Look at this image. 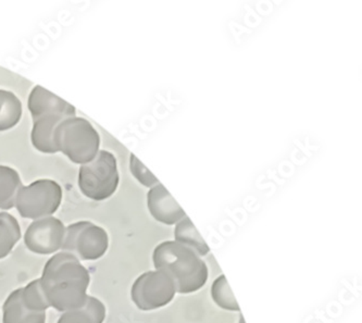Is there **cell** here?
Returning <instances> with one entry per match:
<instances>
[{"label":"cell","instance_id":"obj_1","mask_svg":"<svg viewBox=\"0 0 362 323\" xmlns=\"http://www.w3.org/2000/svg\"><path fill=\"white\" fill-rule=\"evenodd\" d=\"M90 282L88 270L78 258L64 252L48 260L40 278V290L48 306L62 312L84 305Z\"/></svg>","mask_w":362,"mask_h":323},{"label":"cell","instance_id":"obj_2","mask_svg":"<svg viewBox=\"0 0 362 323\" xmlns=\"http://www.w3.org/2000/svg\"><path fill=\"white\" fill-rule=\"evenodd\" d=\"M153 264L175 283L181 294L197 292L208 280V266L191 248L175 241L159 244L153 250Z\"/></svg>","mask_w":362,"mask_h":323},{"label":"cell","instance_id":"obj_3","mask_svg":"<svg viewBox=\"0 0 362 323\" xmlns=\"http://www.w3.org/2000/svg\"><path fill=\"white\" fill-rule=\"evenodd\" d=\"M28 106L33 119L31 141L34 148L44 153H58L54 141V131L62 121L76 117V109L40 86L32 90Z\"/></svg>","mask_w":362,"mask_h":323},{"label":"cell","instance_id":"obj_4","mask_svg":"<svg viewBox=\"0 0 362 323\" xmlns=\"http://www.w3.org/2000/svg\"><path fill=\"white\" fill-rule=\"evenodd\" d=\"M58 153H64L76 165H85L94 160L100 146V137L88 120L72 117L62 121L54 134Z\"/></svg>","mask_w":362,"mask_h":323},{"label":"cell","instance_id":"obj_5","mask_svg":"<svg viewBox=\"0 0 362 323\" xmlns=\"http://www.w3.org/2000/svg\"><path fill=\"white\" fill-rule=\"evenodd\" d=\"M118 165L110 151H99L94 160L81 165L78 187L92 201H106L118 189Z\"/></svg>","mask_w":362,"mask_h":323},{"label":"cell","instance_id":"obj_6","mask_svg":"<svg viewBox=\"0 0 362 323\" xmlns=\"http://www.w3.org/2000/svg\"><path fill=\"white\" fill-rule=\"evenodd\" d=\"M62 189L52 180H37L22 187L14 206L24 219L35 220L52 217L62 205Z\"/></svg>","mask_w":362,"mask_h":323},{"label":"cell","instance_id":"obj_7","mask_svg":"<svg viewBox=\"0 0 362 323\" xmlns=\"http://www.w3.org/2000/svg\"><path fill=\"white\" fill-rule=\"evenodd\" d=\"M49 308L42 290L40 278L25 288H18L8 296L4 304V323H45Z\"/></svg>","mask_w":362,"mask_h":323},{"label":"cell","instance_id":"obj_8","mask_svg":"<svg viewBox=\"0 0 362 323\" xmlns=\"http://www.w3.org/2000/svg\"><path fill=\"white\" fill-rule=\"evenodd\" d=\"M109 237L103 228L88 221H80L66 228L62 252L78 260H97L106 254Z\"/></svg>","mask_w":362,"mask_h":323},{"label":"cell","instance_id":"obj_9","mask_svg":"<svg viewBox=\"0 0 362 323\" xmlns=\"http://www.w3.org/2000/svg\"><path fill=\"white\" fill-rule=\"evenodd\" d=\"M175 283L163 271H148L136 278L131 290L134 304L141 310L161 308L175 298Z\"/></svg>","mask_w":362,"mask_h":323},{"label":"cell","instance_id":"obj_10","mask_svg":"<svg viewBox=\"0 0 362 323\" xmlns=\"http://www.w3.org/2000/svg\"><path fill=\"white\" fill-rule=\"evenodd\" d=\"M66 227L54 217L42 218L30 224L24 235L28 250L38 255H50L62 249Z\"/></svg>","mask_w":362,"mask_h":323},{"label":"cell","instance_id":"obj_11","mask_svg":"<svg viewBox=\"0 0 362 323\" xmlns=\"http://www.w3.org/2000/svg\"><path fill=\"white\" fill-rule=\"evenodd\" d=\"M147 205L157 221L172 225L186 217L184 210L161 183L151 187L147 194Z\"/></svg>","mask_w":362,"mask_h":323},{"label":"cell","instance_id":"obj_12","mask_svg":"<svg viewBox=\"0 0 362 323\" xmlns=\"http://www.w3.org/2000/svg\"><path fill=\"white\" fill-rule=\"evenodd\" d=\"M105 318L104 304L93 296H88L82 307L64 312L57 323H103Z\"/></svg>","mask_w":362,"mask_h":323},{"label":"cell","instance_id":"obj_13","mask_svg":"<svg viewBox=\"0 0 362 323\" xmlns=\"http://www.w3.org/2000/svg\"><path fill=\"white\" fill-rule=\"evenodd\" d=\"M22 187L21 177L17 170L8 165H0V209L9 210L14 207Z\"/></svg>","mask_w":362,"mask_h":323},{"label":"cell","instance_id":"obj_14","mask_svg":"<svg viewBox=\"0 0 362 323\" xmlns=\"http://www.w3.org/2000/svg\"><path fill=\"white\" fill-rule=\"evenodd\" d=\"M21 100L9 90H0V132L14 128L21 120Z\"/></svg>","mask_w":362,"mask_h":323},{"label":"cell","instance_id":"obj_15","mask_svg":"<svg viewBox=\"0 0 362 323\" xmlns=\"http://www.w3.org/2000/svg\"><path fill=\"white\" fill-rule=\"evenodd\" d=\"M175 240L179 243L191 248L198 256H206L210 252L205 240L202 237L193 222L188 217L177 222L175 230Z\"/></svg>","mask_w":362,"mask_h":323},{"label":"cell","instance_id":"obj_16","mask_svg":"<svg viewBox=\"0 0 362 323\" xmlns=\"http://www.w3.org/2000/svg\"><path fill=\"white\" fill-rule=\"evenodd\" d=\"M21 238V228L13 216L0 213V259L7 257Z\"/></svg>","mask_w":362,"mask_h":323},{"label":"cell","instance_id":"obj_17","mask_svg":"<svg viewBox=\"0 0 362 323\" xmlns=\"http://www.w3.org/2000/svg\"><path fill=\"white\" fill-rule=\"evenodd\" d=\"M211 294L214 302L222 308L228 309V310H240V307L234 298L233 293L226 282V276H221L214 281Z\"/></svg>","mask_w":362,"mask_h":323},{"label":"cell","instance_id":"obj_18","mask_svg":"<svg viewBox=\"0 0 362 323\" xmlns=\"http://www.w3.org/2000/svg\"><path fill=\"white\" fill-rule=\"evenodd\" d=\"M129 169H131V172L134 175L135 179H136L139 183H141L144 187H153L159 183L157 177H156L133 153L131 155V157H129Z\"/></svg>","mask_w":362,"mask_h":323}]
</instances>
